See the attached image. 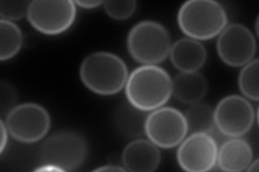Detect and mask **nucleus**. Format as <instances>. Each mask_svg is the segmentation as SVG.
Here are the masks:
<instances>
[{
	"instance_id": "12",
	"label": "nucleus",
	"mask_w": 259,
	"mask_h": 172,
	"mask_svg": "<svg viewBox=\"0 0 259 172\" xmlns=\"http://www.w3.org/2000/svg\"><path fill=\"white\" fill-rule=\"evenodd\" d=\"M121 159L126 171L152 172L160 166L161 153L159 147L149 139L137 138L126 144Z\"/></svg>"
},
{
	"instance_id": "10",
	"label": "nucleus",
	"mask_w": 259,
	"mask_h": 172,
	"mask_svg": "<svg viewBox=\"0 0 259 172\" xmlns=\"http://www.w3.org/2000/svg\"><path fill=\"white\" fill-rule=\"evenodd\" d=\"M216 48L223 63L237 68L254 60L257 43L249 28L243 24L233 23L218 35Z\"/></svg>"
},
{
	"instance_id": "7",
	"label": "nucleus",
	"mask_w": 259,
	"mask_h": 172,
	"mask_svg": "<svg viewBox=\"0 0 259 172\" xmlns=\"http://www.w3.org/2000/svg\"><path fill=\"white\" fill-rule=\"evenodd\" d=\"M76 16L77 6L71 0H34L30 2L27 20L41 34L58 36L72 26Z\"/></svg>"
},
{
	"instance_id": "5",
	"label": "nucleus",
	"mask_w": 259,
	"mask_h": 172,
	"mask_svg": "<svg viewBox=\"0 0 259 172\" xmlns=\"http://www.w3.org/2000/svg\"><path fill=\"white\" fill-rule=\"evenodd\" d=\"M89 154L85 138L75 130H61L47 138L40 147V160L63 171H75L83 165Z\"/></svg>"
},
{
	"instance_id": "14",
	"label": "nucleus",
	"mask_w": 259,
	"mask_h": 172,
	"mask_svg": "<svg viewBox=\"0 0 259 172\" xmlns=\"http://www.w3.org/2000/svg\"><path fill=\"white\" fill-rule=\"evenodd\" d=\"M254 152L245 139L231 138L218 146L216 165L222 171L241 172L252 162Z\"/></svg>"
},
{
	"instance_id": "18",
	"label": "nucleus",
	"mask_w": 259,
	"mask_h": 172,
	"mask_svg": "<svg viewBox=\"0 0 259 172\" xmlns=\"http://www.w3.org/2000/svg\"><path fill=\"white\" fill-rule=\"evenodd\" d=\"M23 45V32L14 22L0 20V61L12 60Z\"/></svg>"
},
{
	"instance_id": "8",
	"label": "nucleus",
	"mask_w": 259,
	"mask_h": 172,
	"mask_svg": "<svg viewBox=\"0 0 259 172\" xmlns=\"http://www.w3.org/2000/svg\"><path fill=\"white\" fill-rule=\"evenodd\" d=\"M185 114L173 106H161L147 114L145 136L161 149H173L187 137Z\"/></svg>"
},
{
	"instance_id": "2",
	"label": "nucleus",
	"mask_w": 259,
	"mask_h": 172,
	"mask_svg": "<svg viewBox=\"0 0 259 172\" xmlns=\"http://www.w3.org/2000/svg\"><path fill=\"white\" fill-rule=\"evenodd\" d=\"M79 75L84 86L94 94L113 96L124 88L128 69L118 55L99 51L89 54L82 61Z\"/></svg>"
},
{
	"instance_id": "23",
	"label": "nucleus",
	"mask_w": 259,
	"mask_h": 172,
	"mask_svg": "<svg viewBox=\"0 0 259 172\" xmlns=\"http://www.w3.org/2000/svg\"><path fill=\"white\" fill-rule=\"evenodd\" d=\"M0 128H2V145H0V153L4 154L6 146L8 144V139H9V130L7 128L5 120H0Z\"/></svg>"
},
{
	"instance_id": "13",
	"label": "nucleus",
	"mask_w": 259,
	"mask_h": 172,
	"mask_svg": "<svg viewBox=\"0 0 259 172\" xmlns=\"http://www.w3.org/2000/svg\"><path fill=\"white\" fill-rule=\"evenodd\" d=\"M168 56L180 72H196L205 65L207 52L200 41L186 37L172 44Z\"/></svg>"
},
{
	"instance_id": "3",
	"label": "nucleus",
	"mask_w": 259,
	"mask_h": 172,
	"mask_svg": "<svg viewBox=\"0 0 259 172\" xmlns=\"http://www.w3.org/2000/svg\"><path fill=\"white\" fill-rule=\"evenodd\" d=\"M177 23L188 38L210 40L228 25V14L225 7L215 0H189L178 10Z\"/></svg>"
},
{
	"instance_id": "1",
	"label": "nucleus",
	"mask_w": 259,
	"mask_h": 172,
	"mask_svg": "<svg viewBox=\"0 0 259 172\" xmlns=\"http://www.w3.org/2000/svg\"><path fill=\"white\" fill-rule=\"evenodd\" d=\"M124 89L130 103L150 112L169 100L173 94V79L158 65H142L130 73Z\"/></svg>"
},
{
	"instance_id": "4",
	"label": "nucleus",
	"mask_w": 259,
	"mask_h": 172,
	"mask_svg": "<svg viewBox=\"0 0 259 172\" xmlns=\"http://www.w3.org/2000/svg\"><path fill=\"white\" fill-rule=\"evenodd\" d=\"M172 40L165 26L156 21H142L128 31L126 47L132 59L143 65L164 62L171 51Z\"/></svg>"
},
{
	"instance_id": "24",
	"label": "nucleus",
	"mask_w": 259,
	"mask_h": 172,
	"mask_svg": "<svg viewBox=\"0 0 259 172\" xmlns=\"http://www.w3.org/2000/svg\"><path fill=\"white\" fill-rule=\"evenodd\" d=\"M75 4L77 7L82 8V9L91 10L104 5V2H100V0H82V2H80V0H78V2H75Z\"/></svg>"
},
{
	"instance_id": "6",
	"label": "nucleus",
	"mask_w": 259,
	"mask_h": 172,
	"mask_svg": "<svg viewBox=\"0 0 259 172\" xmlns=\"http://www.w3.org/2000/svg\"><path fill=\"white\" fill-rule=\"evenodd\" d=\"M5 118L10 136L22 143L42 140L51 127L50 114L41 104L36 102L20 103Z\"/></svg>"
},
{
	"instance_id": "26",
	"label": "nucleus",
	"mask_w": 259,
	"mask_h": 172,
	"mask_svg": "<svg viewBox=\"0 0 259 172\" xmlns=\"http://www.w3.org/2000/svg\"><path fill=\"white\" fill-rule=\"evenodd\" d=\"M94 171H126V169L124 167L121 166H116V165H105V166H101L99 168L94 169Z\"/></svg>"
},
{
	"instance_id": "17",
	"label": "nucleus",
	"mask_w": 259,
	"mask_h": 172,
	"mask_svg": "<svg viewBox=\"0 0 259 172\" xmlns=\"http://www.w3.org/2000/svg\"><path fill=\"white\" fill-rule=\"evenodd\" d=\"M185 118L187 121L188 132L191 134H214L216 129L214 122V110L209 104L202 101L190 104V108L185 113Z\"/></svg>"
},
{
	"instance_id": "22",
	"label": "nucleus",
	"mask_w": 259,
	"mask_h": 172,
	"mask_svg": "<svg viewBox=\"0 0 259 172\" xmlns=\"http://www.w3.org/2000/svg\"><path fill=\"white\" fill-rule=\"evenodd\" d=\"M19 96L16 88L7 81H2L0 83V114L6 117L14 106H16Z\"/></svg>"
},
{
	"instance_id": "20",
	"label": "nucleus",
	"mask_w": 259,
	"mask_h": 172,
	"mask_svg": "<svg viewBox=\"0 0 259 172\" xmlns=\"http://www.w3.org/2000/svg\"><path fill=\"white\" fill-rule=\"evenodd\" d=\"M104 9L112 20L125 21L135 13L137 3L135 0H108L104 3Z\"/></svg>"
},
{
	"instance_id": "16",
	"label": "nucleus",
	"mask_w": 259,
	"mask_h": 172,
	"mask_svg": "<svg viewBox=\"0 0 259 172\" xmlns=\"http://www.w3.org/2000/svg\"><path fill=\"white\" fill-rule=\"evenodd\" d=\"M147 114L135 108L128 101L120 103L113 113V124L118 132L127 138H141L145 135Z\"/></svg>"
},
{
	"instance_id": "21",
	"label": "nucleus",
	"mask_w": 259,
	"mask_h": 172,
	"mask_svg": "<svg viewBox=\"0 0 259 172\" xmlns=\"http://www.w3.org/2000/svg\"><path fill=\"white\" fill-rule=\"evenodd\" d=\"M29 2H0V16L2 20L15 22L27 16Z\"/></svg>"
},
{
	"instance_id": "9",
	"label": "nucleus",
	"mask_w": 259,
	"mask_h": 172,
	"mask_svg": "<svg viewBox=\"0 0 259 172\" xmlns=\"http://www.w3.org/2000/svg\"><path fill=\"white\" fill-rule=\"evenodd\" d=\"M253 104L245 97L229 95L224 97L214 109V122L218 132L226 137L246 135L255 122Z\"/></svg>"
},
{
	"instance_id": "19",
	"label": "nucleus",
	"mask_w": 259,
	"mask_h": 172,
	"mask_svg": "<svg viewBox=\"0 0 259 172\" xmlns=\"http://www.w3.org/2000/svg\"><path fill=\"white\" fill-rule=\"evenodd\" d=\"M258 77H259V60L255 59L250 61L245 66L242 67L240 71L238 84L241 93L247 99L258 101L259 91H258Z\"/></svg>"
},
{
	"instance_id": "27",
	"label": "nucleus",
	"mask_w": 259,
	"mask_h": 172,
	"mask_svg": "<svg viewBox=\"0 0 259 172\" xmlns=\"http://www.w3.org/2000/svg\"><path fill=\"white\" fill-rule=\"evenodd\" d=\"M258 168H259V161H258V159H256V160H252V162L249 163L248 165V167L246 168V170L247 171H249V172H257L258 171Z\"/></svg>"
},
{
	"instance_id": "25",
	"label": "nucleus",
	"mask_w": 259,
	"mask_h": 172,
	"mask_svg": "<svg viewBox=\"0 0 259 172\" xmlns=\"http://www.w3.org/2000/svg\"><path fill=\"white\" fill-rule=\"evenodd\" d=\"M34 171H38V172H45V171H63L60 167L55 166V165H52V163H42L41 166H39L37 168L34 169Z\"/></svg>"
},
{
	"instance_id": "15",
	"label": "nucleus",
	"mask_w": 259,
	"mask_h": 172,
	"mask_svg": "<svg viewBox=\"0 0 259 172\" xmlns=\"http://www.w3.org/2000/svg\"><path fill=\"white\" fill-rule=\"evenodd\" d=\"M208 91V82L200 71L180 72L173 79V94L185 104L202 101Z\"/></svg>"
},
{
	"instance_id": "11",
	"label": "nucleus",
	"mask_w": 259,
	"mask_h": 172,
	"mask_svg": "<svg viewBox=\"0 0 259 172\" xmlns=\"http://www.w3.org/2000/svg\"><path fill=\"white\" fill-rule=\"evenodd\" d=\"M218 144L206 133H193L186 137L177 150V162L188 172H207L216 166Z\"/></svg>"
}]
</instances>
